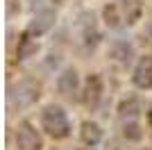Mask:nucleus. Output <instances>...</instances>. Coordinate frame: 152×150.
<instances>
[{
  "label": "nucleus",
  "instance_id": "6",
  "mask_svg": "<svg viewBox=\"0 0 152 150\" xmlns=\"http://www.w3.org/2000/svg\"><path fill=\"white\" fill-rule=\"evenodd\" d=\"M55 23H57V14L52 12V9H41V12L34 14V18L30 21V25H27V32H30L32 37H43L48 30H52L55 27Z\"/></svg>",
  "mask_w": 152,
  "mask_h": 150
},
{
  "label": "nucleus",
  "instance_id": "16",
  "mask_svg": "<svg viewBox=\"0 0 152 150\" xmlns=\"http://www.w3.org/2000/svg\"><path fill=\"white\" fill-rule=\"evenodd\" d=\"M148 123H150V130H152V109L148 112Z\"/></svg>",
  "mask_w": 152,
  "mask_h": 150
},
{
  "label": "nucleus",
  "instance_id": "15",
  "mask_svg": "<svg viewBox=\"0 0 152 150\" xmlns=\"http://www.w3.org/2000/svg\"><path fill=\"white\" fill-rule=\"evenodd\" d=\"M84 41H86V46H91V48H95V46L100 43V34L93 30H84Z\"/></svg>",
  "mask_w": 152,
  "mask_h": 150
},
{
  "label": "nucleus",
  "instance_id": "4",
  "mask_svg": "<svg viewBox=\"0 0 152 150\" xmlns=\"http://www.w3.org/2000/svg\"><path fill=\"white\" fill-rule=\"evenodd\" d=\"M80 100L86 109H98L102 100V77L98 73H91L86 80H84V87H82V93H80Z\"/></svg>",
  "mask_w": 152,
  "mask_h": 150
},
{
  "label": "nucleus",
  "instance_id": "18",
  "mask_svg": "<svg viewBox=\"0 0 152 150\" xmlns=\"http://www.w3.org/2000/svg\"><path fill=\"white\" fill-rule=\"evenodd\" d=\"M52 2H55V5H61V2H64V0H52Z\"/></svg>",
  "mask_w": 152,
  "mask_h": 150
},
{
  "label": "nucleus",
  "instance_id": "19",
  "mask_svg": "<svg viewBox=\"0 0 152 150\" xmlns=\"http://www.w3.org/2000/svg\"><path fill=\"white\" fill-rule=\"evenodd\" d=\"M141 150H150V148H141Z\"/></svg>",
  "mask_w": 152,
  "mask_h": 150
},
{
  "label": "nucleus",
  "instance_id": "1",
  "mask_svg": "<svg viewBox=\"0 0 152 150\" xmlns=\"http://www.w3.org/2000/svg\"><path fill=\"white\" fill-rule=\"evenodd\" d=\"M41 127L55 141H61V139L70 137V121L66 116V112H64V107H59V105H48L41 112Z\"/></svg>",
  "mask_w": 152,
  "mask_h": 150
},
{
  "label": "nucleus",
  "instance_id": "3",
  "mask_svg": "<svg viewBox=\"0 0 152 150\" xmlns=\"http://www.w3.org/2000/svg\"><path fill=\"white\" fill-rule=\"evenodd\" d=\"M16 148L18 150H43V139L30 121H23L16 127Z\"/></svg>",
  "mask_w": 152,
  "mask_h": 150
},
{
  "label": "nucleus",
  "instance_id": "13",
  "mask_svg": "<svg viewBox=\"0 0 152 150\" xmlns=\"http://www.w3.org/2000/svg\"><path fill=\"white\" fill-rule=\"evenodd\" d=\"M102 18L109 27H121L125 21H123V12H121V5H114V2H109V5L102 7Z\"/></svg>",
  "mask_w": 152,
  "mask_h": 150
},
{
  "label": "nucleus",
  "instance_id": "10",
  "mask_svg": "<svg viewBox=\"0 0 152 150\" xmlns=\"http://www.w3.org/2000/svg\"><path fill=\"white\" fill-rule=\"evenodd\" d=\"M80 139L84 146H98L102 141V127L95 121H84L80 125Z\"/></svg>",
  "mask_w": 152,
  "mask_h": 150
},
{
  "label": "nucleus",
  "instance_id": "9",
  "mask_svg": "<svg viewBox=\"0 0 152 150\" xmlns=\"http://www.w3.org/2000/svg\"><path fill=\"white\" fill-rule=\"evenodd\" d=\"M39 52V41L37 37H32L30 32H23L18 37V46H16V57L18 59H30V57H34Z\"/></svg>",
  "mask_w": 152,
  "mask_h": 150
},
{
  "label": "nucleus",
  "instance_id": "2",
  "mask_svg": "<svg viewBox=\"0 0 152 150\" xmlns=\"http://www.w3.org/2000/svg\"><path fill=\"white\" fill-rule=\"evenodd\" d=\"M41 98V84L32 77H23L16 87H9V107L25 109Z\"/></svg>",
  "mask_w": 152,
  "mask_h": 150
},
{
  "label": "nucleus",
  "instance_id": "7",
  "mask_svg": "<svg viewBox=\"0 0 152 150\" xmlns=\"http://www.w3.org/2000/svg\"><path fill=\"white\" fill-rule=\"evenodd\" d=\"M132 82L139 89H152V55H145L139 59L132 75Z\"/></svg>",
  "mask_w": 152,
  "mask_h": 150
},
{
  "label": "nucleus",
  "instance_id": "5",
  "mask_svg": "<svg viewBox=\"0 0 152 150\" xmlns=\"http://www.w3.org/2000/svg\"><path fill=\"white\" fill-rule=\"evenodd\" d=\"M57 91L64 96V98H75L80 91V73H77L73 66L64 68L61 73L57 75Z\"/></svg>",
  "mask_w": 152,
  "mask_h": 150
},
{
  "label": "nucleus",
  "instance_id": "8",
  "mask_svg": "<svg viewBox=\"0 0 152 150\" xmlns=\"http://www.w3.org/2000/svg\"><path fill=\"white\" fill-rule=\"evenodd\" d=\"M109 59H114V62L123 64V66H127V64L132 62L134 57V48L127 41H121V39H116V41H111L109 43V50H107Z\"/></svg>",
  "mask_w": 152,
  "mask_h": 150
},
{
  "label": "nucleus",
  "instance_id": "17",
  "mask_svg": "<svg viewBox=\"0 0 152 150\" xmlns=\"http://www.w3.org/2000/svg\"><path fill=\"white\" fill-rule=\"evenodd\" d=\"M77 150H95V146H86V148H77Z\"/></svg>",
  "mask_w": 152,
  "mask_h": 150
},
{
  "label": "nucleus",
  "instance_id": "11",
  "mask_svg": "<svg viewBox=\"0 0 152 150\" xmlns=\"http://www.w3.org/2000/svg\"><path fill=\"white\" fill-rule=\"evenodd\" d=\"M121 12H123V21L125 25H134L136 21H141L143 7L139 0H121Z\"/></svg>",
  "mask_w": 152,
  "mask_h": 150
},
{
  "label": "nucleus",
  "instance_id": "12",
  "mask_svg": "<svg viewBox=\"0 0 152 150\" xmlns=\"http://www.w3.org/2000/svg\"><path fill=\"white\" fill-rule=\"evenodd\" d=\"M141 114V102L136 98H125L118 105V118L123 121V123H127V121H136Z\"/></svg>",
  "mask_w": 152,
  "mask_h": 150
},
{
  "label": "nucleus",
  "instance_id": "14",
  "mask_svg": "<svg viewBox=\"0 0 152 150\" xmlns=\"http://www.w3.org/2000/svg\"><path fill=\"white\" fill-rule=\"evenodd\" d=\"M123 137L127 141H141L143 139V130H141V125L136 121H127V123H123Z\"/></svg>",
  "mask_w": 152,
  "mask_h": 150
}]
</instances>
